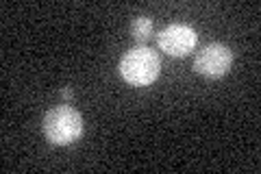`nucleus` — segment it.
Here are the masks:
<instances>
[{"instance_id":"obj_1","label":"nucleus","mask_w":261,"mask_h":174,"mask_svg":"<svg viewBox=\"0 0 261 174\" xmlns=\"http://www.w3.org/2000/svg\"><path fill=\"white\" fill-rule=\"evenodd\" d=\"M44 137L55 146H68L83 135V115L74 107L61 105L44 115Z\"/></svg>"},{"instance_id":"obj_2","label":"nucleus","mask_w":261,"mask_h":174,"mask_svg":"<svg viewBox=\"0 0 261 174\" xmlns=\"http://www.w3.org/2000/svg\"><path fill=\"white\" fill-rule=\"evenodd\" d=\"M159 70H161V59L150 46L130 48L120 59L122 79L135 87L150 85V83L159 77Z\"/></svg>"},{"instance_id":"obj_3","label":"nucleus","mask_w":261,"mask_h":174,"mask_svg":"<svg viewBox=\"0 0 261 174\" xmlns=\"http://www.w3.org/2000/svg\"><path fill=\"white\" fill-rule=\"evenodd\" d=\"M233 65V53L224 44H209L196 55L194 70L209 79H220L231 70Z\"/></svg>"},{"instance_id":"obj_4","label":"nucleus","mask_w":261,"mask_h":174,"mask_svg":"<svg viewBox=\"0 0 261 174\" xmlns=\"http://www.w3.org/2000/svg\"><path fill=\"white\" fill-rule=\"evenodd\" d=\"M157 44L163 53L172 57H185L198 44V35L187 24H170L157 35Z\"/></svg>"},{"instance_id":"obj_5","label":"nucleus","mask_w":261,"mask_h":174,"mask_svg":"<svg viewBox=\"0 0 261 174\" xmlns=\"http://www.w3.org/2000/svg\"><path fill=\"white\" fill-rule=\"evenodd\" d=\"M130 35L140 41V44L148 41L152 35V20L146 18V15H137V18L130 22Z\"/></svg>"},{"instance_id":"obj_6","label":"nucleus","mask_w":261,"mask_h":174,"mask_svg":"<svg viewBox=\"0 0 261 174\" xmlns=\"http://www.w3.org/2000/svg\"><path fill=\"white\" fill-rule=\"evenodd\" d=\"M61 96L65 98V101H70V98H72V89H70V87H63V89H61Z\"/></svg>"}]
</instances>
